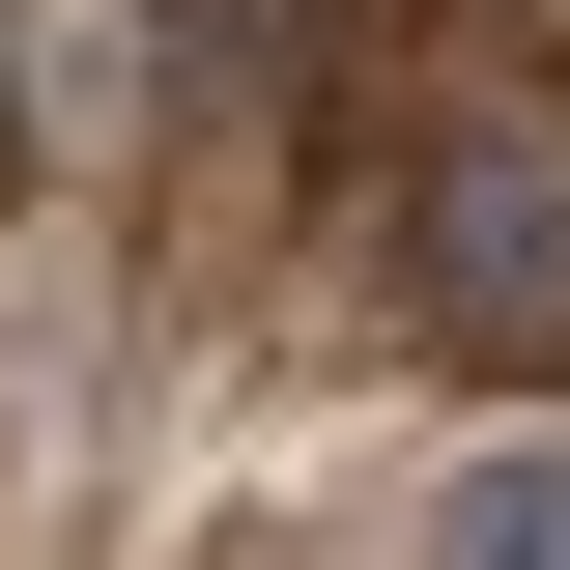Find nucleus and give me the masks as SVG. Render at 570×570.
Returning <instances> with one entry per match:
<instances>
[{"label": "nucleus", "instance_id": "7ed1b4c3", "mask_svg": "<svg viewBox=\"0 0 570 570\" xmlns=\"http://www.w3.org/2000/svg\"><path fill=\"white\" fill-rule=\"evenodd\" d=\"M428 570H570V428H513V456H485V485H456V513H428Z\"/></svg>", "mask_w": 570, "mask_h": 570}, {"label": "nucleus", "instance_id": "f03ea898", "mask_svg": "<svg viewBox=\"0 0 570 570\" xmlns=\"http://www.w3.org/2000/svg\"><path fill=\"white\" fill-rule=\"evenodd\" d=\"M371 0H142V58H171V115H314L343 86Z\"/></svg>", "mask_w": 570, "mask_h": 570}, {"label": "nucleus", "instance_id": "f257e3e1", "mask_svg": "<svg viewBox=\"0 0 570 570\" xmlns=\"http://www.w3.org/2000/svg\"><path fill=\"white\" fill-rule=\"evenodd\" d=\"M400 314L456 371H570V115H428L400 142Z\"/></svg>", "mask_w": 570, "mask_h": 570}]
</instances>
